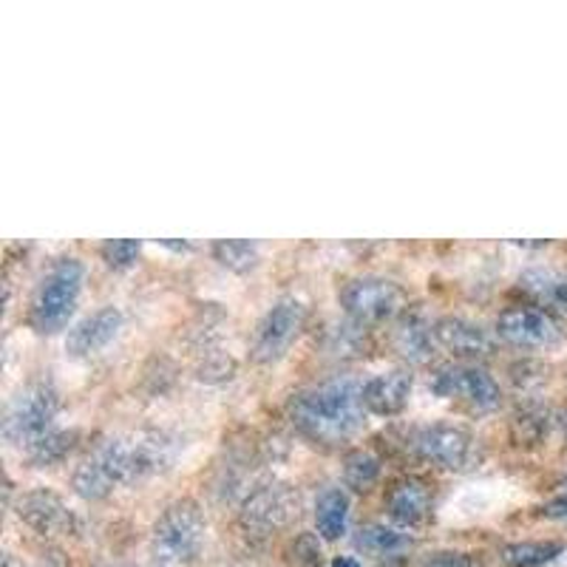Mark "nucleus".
Instances as JSON below:
<instances>
[{
    "mask_svg": "<svg viewBox=\"0 0 567 567\" xmlns=\"http://www.w3.org/2000/svg\"><path fill=\"white\" fill-rule=\"evenodd\" d=\"M174 460V445L165 434H131V437H109L94 445V452L71 474V488L85 503H100L116 485L140 483Z\"/></svg>",
    "mask_w": 567,
    "mask_h": 567,
    "instance_id": "f257e3e1",
    "label": "nucleus"
},
{
    "mask_svg": "<svg viewBox=\"0 0 567 567\" xmlns=\"http://www.w3.org/2000/svg\"><path fill=\"white\" fill-rule=\"evenodd\" d=\"M290 420L303 437L323 445H336L358 434L367 423L363 383L349 374H336L318 386L303 389L292 398Z\"/></svg>",
    "mask_w": 567,
    "mask_h": 567,
    "instance_id": "f03ea898",
    "label": "nucleus"
},
{
    "mask_svg": "<svg viewBox=\"0 0 567 567\" xmlns=\"http://www.w3.org/2000/svg\"><path fill=\"white\" fill-rule=\"evenodd\" d=\"M85 267L80 258H60L49 267L43 278H40L38 290L32 296V307H29V323L40 336H54L65 323L71 321L74 310H78L80 292H83Z\"/></svg>",
    "mask_w": 567,
    "mask_h": 567,
    "instance_id": "7ed1b4c3",
    "label": "nucleus"
},
{
    "mask_svg": "<svg viewBox=\"0 0 567 567\" xmlns=\"http://www.w3.org/2000/svg\"><path fill=\"white\" fill-rule=\"evenodd\" d=\"M205 534L207 523L199 505L194 499H176L156 519L151 548L162 567H187L202 556Z\"/></svg>",
    "mask_w": 567,
    "mask_h": 567,
    "instance_id": "20e7f679",
    "label": "nucleus"
},
{
    "mask_svg": "<svg viewBox=\"0 0 567 567\" xmlns=\"http://www.w3.org/2000/svg\"><path fill=\"white\" fill-rule=\"evenodd\" d=\"M60 412V394L49 381L29 383L9 400L3 414V437L18 449H32L38 440L54 432V420Z\"/></svg>",
    "mask_w": 567,
    "mask_h": 567,
    "instance_id": "39448f33",
    "label": "nucleus"
},
{
    "mask_svg": "<svg viewBox=\"0 0 567 567\" xmlns=\"http://www.w3.org/2000/svg\"><path fill=\"white\" fill-rule=\"evenodd\" d=\"M303 321H307V307H303L301 298H278L270 310L261 316V321L256 323V332H252L250 343L252 361L261 363V367H270V363L281 361L284 354L290 352L292 343H296V338L301 336Z\"/></svg>",
    "mask_w": 567,
    "mask_h": 567,
    "instance_id": "423d86ee",
    "label": "nucleus"
},
{
    "mask_svg": "<svg viewBox=\"0 0 567 567\" xmlns=\"http://www.w3.org/2000/svg\"><path fill=\"white\" fill-rule=\"evenodd\" d=\"M343 312L358 323H381L400 316L406 307L403 287L381 276H358L349 278L338 290Z\"/></svg>",
    "mask_w": 567,
    "mask_h": 567,
    "instance_id": "0eeeda50",
    "label": "nucleus"
},
{
    "mask_svg": "<svg viewBox=\"0 0 567 567\" xmlns=\"http://www.w3.org/2000/svg\"><path fill=\"white\" fill-rule=\"evenodd\" d=\"M429 386L440 398L468 403L477 412H494L499 406V400H503L494 374L488 369L477 367V363H445L432 374Z\"/></svg>",
    "mask_w": 567,
    "mask_h": 567,
    "instance_id": "6e6552de",
    "label": "nucleus"
},
{
    "mask_svg": "<svg viewBox=\"0 0 567 567\" xmlns=\"http://www.w3.org/2000/svg\"><path fill=\"white\" fill-rule=\"evenodd\" d=\"M14 514L20 523L29 525L40 536H78L83 530V519L65 505L63 496L49 488H32L20 494Z\"/></svg>",
    "mask_w": 567,
    "mask_h": 567,
    "instance_id": "1a4fd4ad",
    "label": "nucleus"
},
{
    "mask_svg": "<svg viewBox=\"0 0 567 567\" xmlns=\"http://www.w3.org/2000/svg\"><path fill=\"white\" fill-rule=\"evenodd\" d=\"M292 516H298V494L284 483L258 485L241 505V523L258 536L276 534L292 523Z\"/></svg>",
    "mask_w": 567,
    "mask_h": 567,
    "instance_id": "9d476101",
    "label": "nucleus"
},
{
    "mask_svg": "<svg viewBox=\"0 0 567 567\" xmlns=\"http://www.w3.org/2000/svg\"><path fill=\"white\" fill-rule=\"evenodd\" d=\"M414 452L429 463L449 471H463L474 460V437L471 432L452 423H432L417 429L412 437Z\"/></svg>",
    "mask_w": 567,
    "mask_h": 567,
    "instance_id": "9b49d317",
    "label": "nucleus"
},
{
    "mask_svg": "<svg viewBox=\"0 0 567 567\" xmlns=\"http://www.w3.org/2000/svg\"><path fill=\"white\" fill-rule=\"evenodd\" d=\"M496 338L519 349H539L559 341V327L545 310L536 307H511L496 318Z\"/></svg>",
    "mask_w": 567,
    "mask_h": 567,
    "instance_id": "f8f14e48",
    "label": "nucleus"
},
{
    "mask_svg": "<svg viewBox=\"0 0 567 567\" xmlns=\"http://www.w3.org/2000/svg\"><path fill=\"white\" fill-rule=\"evenodd\" d=\"M120 329H123V312L116 307H100L71 327L69 338H65V352H69V358L83 361V358H91V354L109 347L120 336Z\"/></svg>",
    "mask_w": 567,
    "mask_h": 567,
    "instance_id": "ddd939ff",
    "label": "nucleus"
},
{
    "mask_svg": "<svg viewBox=\"0 0 567 567\" xmlns=\"http://www.w3.org/2000/svg\"><path fill=\"white\" fill-rule=\"evenodd\" d=\"M412 394V374L406 369H389V372L372 374L363 383V406L378 417H392L406 409Z\"/></svg>",
    "mask_w": 567,
    "mask_h": 567,
    "instance_id": "4468645a",
    "label": "nucleus"
},
{
    "mask_svg": "<svg viewBox=\"0 0 567 567\" xmlns=\"http://www.w3.org/2000/svg\"><path fill=\"white\" fill-rule=\"evenodd\" d=\"M434 336H437L440 347L460 354V358H483V354H488L491 347H494L488 329H483L480 323L460 316L440 318V321L434 323Z\"/></svg>",
    "mask_w": 567,
    "mask_h": 567,
    "instance_id": "2eb2a0df",
    "label": "nucleus"
},
{
    "mask_svg": "<svg viewBox=\"0 0 567 567\" xmlns=\"http://www.w3.org/2000/svg\"><path fill=\"white\" fill-rule=\"evenodd\" d=\"M386 508L400 528H414V525L425 523V516L432 514V491L423 480H400L389 491Z\"/></svg>",
    "mask_w": 567,
    "mask_h": 567,
    "instance_id": "dca6fc26",
    "label": "nucleus"
},
{
    "mask_svg": "<svg viewBox=\"0 0 567 567\" xmlns=\"http://www.w3.org/2000/svg\"><path fill=\"white\" fill-rule=\"evenodd\" d=\"M519 290L525 296L534 298L539 307H548V310L567 312V276L556 270H525L519 276Z\"/></svg>",
    "mask_w": 567,
    "mask_h": 567,
    "instance_id": "f3484780",
    "label": "nucleus"
},
{
    "mask_svg": "<svg viewBox=\"0 0 567 567\" xmlns=\"http://www.w3.org/2000/svg\"><path fill=\"white\" fill-rule=\"evenodd\" d=\"M354 545L363 550V554H372L378 559H386V556L406 554L412 548V536L403 528H394V525L386 523H372L367 528L358 530L354 536Z\"/></svg>",
    "mask_w": 567,
    "mask_h": 567,
    "instance_id": "a211bd4d",
    "label": "nucleus"
},
{
    "mask_svg": "<svg viewBox=\"0 0 567 567\" xmlns=\"http://www.w3.org/2000/svg\"><path fill=\"white\" fill-rule=\"evenodd\" d=\"M394 347L398 352L412 363H425L434 354V347H437V336L434 329L417 316H409L406 321L394 329Z\"/></svg>",
    "mask_w": 567,
    "mask_h": 567,
    "instance_id": "6ab92c4d",
    "label": "nucleus"
},
{
    "mask_svg": "<svg viewBox=\"0 0 567 567\" xmlns=\"http://www.w3.org/2000/svg\"><path fill=\"white\" fill-rule=\"evenodd\" d=\"M316 528L327 542H336L349 528V496L341 488H327L316 503Z\"/></svg>",
    "mask_w": 567,
    "mask_h": 567,
    "instance_id": "aec40b11",
    "label": "nucleus"
},
{
    "mask_svg": "<svg viewBox=\"0 0 567 567\" xmlns=\"http://www.w3.org/2000/svg\"><path fill=\"white\" fill-rule=\"evenodd\" d=\"M565 550L561 542H511L499 550V559L508 567H545Z\"/></svg>",
    "mask_w": 567,
    "mask_h": 567,
    "instance_id": "412c9836",
    "label": "nucleus"
},
{
    "mask_svg": "<svg viewBox=\"0 0 567 567\" xmlns=\"http://www.w3.org/2000/svg\"><path fill=\"white\" fill-rule=\"evenodd\" d=\"M78 440V432H58V429H54V432H49L43 440H38V443L29 449V463H32L34 468H49V465L63 463V460L74 452Z\"/></svg>",
    "mask_w": 567,
    "mask_h": 567,
    "instance_id": "4be33fe9",
    "label": "nucleus"
},
{
    "mask_svg": "<svg viewBox=\"0 0 567 567\" xmlns=\"http://www.w3.org/2000/svg\"><path fill=\"white\" fill-rule=\"evenodd\" d=\"M381 477V460L374 457L367 449L347 454L343 460V483L352 491H369Z\"/></svg>",
    "mask_w": 567,
    "mask_h": 567,
    "instance_id": "5701e85b",
    "label": "nucleus"
},
{
    "mask_svg": "<svg viewBox=\"0 0 567 567\" xmlns=\"http://www.w3.org/2000/svg\"><path fill=\"white\" fill-rule=\"evenodd\" d=\"M213 258L233 272H247L258 265V245L247 239H221L210 247Z\"/></svg>",
    "mask_w": 567,
    "mask_h": 567,
    "instance_id": "b1692460",
    "label": "nucleus"
},
{
    "mask_svg": "<svg viewBox=\"0 0 567 567\" xmlns=\"http://www.w3.org/2000/svg\"><path fill=\"white\" fill-rule=\"evenodd\" d=\"M100 256L114 270H125V267L136 265V258L142 256V241L134 239H109L100 247Z\"/></svg>",
    "mask_w": 567,
    "mask_h": 567,
    "instance_id": "393cba45",
    "label": "nucleus"
},
{
    "mask_svg": "<svg viewBox=\"0 0 567 567\" xmlns=\"http://www.w3.org/2000/svg\"><path fill=\"white\" fill-rule=\"evenodd\" d=\"M423 567H471V559L457 550H443V554H434L423 561Z\"/></svg>",
    "mask_w": 567,
    "mask_h": 567,
    "instance_id": "a878e982",
    "label": "nucleus"
},
{
    "mask_svg": "<svg viewBox=\"0 0 567 567\" xmlns=\"http://www.w3.org/2000/svg\"><path fill=\"white\" fill-rule=\"evenodd\" d=\"M542 516H548V519H567V491H561L550 503L542 505Z\"/></svg>",
    "mask_w": 567,
    "mask_h": 567,
    "instance_id": "bb28decb",
    "label": "nucleus"
},
{
    "mask_svg": "<svg viewBox=\"0 0 567 567\" xmlns=\"http://www.w3.org/2000/svg\"><path fill=\"white\" fill-rule=\"evenodd\" d=\"M332 567H361V561L352 559V556H336V559H332Z\"/></svg>",
    "mask_w": 567,
    "mask_h": 567,
    "instance_id": "cd10ccee",
    "label": "nucleus"
},
{
    "mask_svg": "<svg viewBox=\"0 0 567 567\" xmlns=\"http://www.w3.org/2000/svg\"><path fill=\"white\" fill-rule=\"evenodd\" d=\"M0 567H27V565H23V561H20L14 554H3V565Z\"/></svg>",
    "mask_w": 567,
    "mask_h": 567,
    "instance_id": "c85d7f7f",
    "label": "nucleus"
},
{
    "mask_svg": "<svg viewBox=\"0 0 567 567\" xmlns=\"http://www.w3.org/2000/svg\"><path fill=\"white\" fill-rule=\"evenodd\" d=\"M100 567H128V565H116V561H114V565H100Z\"/></svg>",
    "mask_w": 567,
    "mask_h": 567,
    "instance_id": "c756f323",
    "label": "nucleus"
},
{
    "mask_svg": "<svg viewBox=\"0 0 567 567\" xmlns=\"http://www.w3.org/2000/svg\"><path fill=\"white\" fill-rule=\"evenodd\" d=\"M561 488H565V491H567V480H565V485H561Z\"/></svg>",
    "mask_w": 567,
    "mask_h": 567,
    "instance_id": "7c9ffc66",
    "label": "nucleus"
}]
</instances>
